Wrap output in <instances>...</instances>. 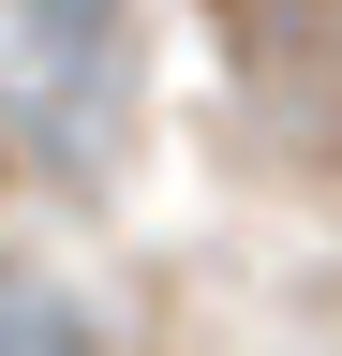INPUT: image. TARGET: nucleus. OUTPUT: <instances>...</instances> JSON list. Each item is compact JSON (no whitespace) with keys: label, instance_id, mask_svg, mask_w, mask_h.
Listing matches in <instances>:
<instances>
[{"label":"nucleus","instance_id":"obj_1","mask_svg":"<svg viewBox=\"0 0 342 356\" xmlns=\"http://www.w3.org/2000/svg\"><path fill=\"white\" fill-rule=\"evenodd\" d=\"M0 356H119V341H104V312L75 297V282H45V267H0Z\"/></svg>","mask_w":342,"mask_h":356},{"label":"nucleus","instance_id":"obj_2","mask_svg":"<svg viewBox=\"0 0 342 356\" xmlns=\"http://www.w3.org/2000/svg\"><path fill=\"white\" fill-rule=\"evenodd\" d=\"M253 15H342V0H253Z\"/></svg>","mask_w":342,"mask_h":356}]
</instances>
